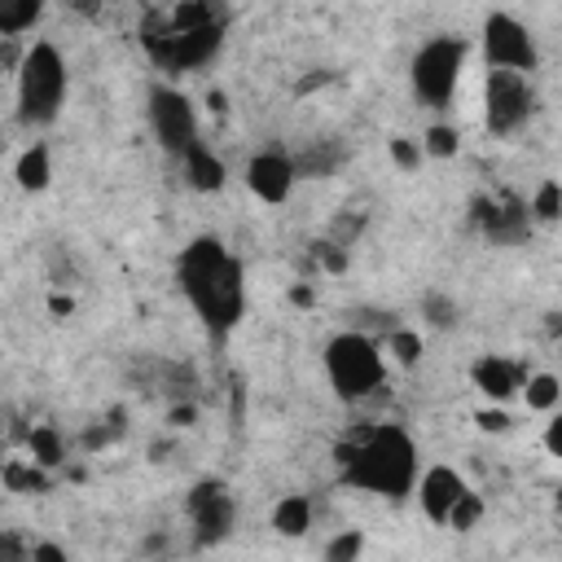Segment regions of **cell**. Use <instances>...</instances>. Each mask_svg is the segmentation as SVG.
<instances>
[{
	"label": "cell",
	"mask_w": 562,
	"mask_h": 562,
	"mask_svg": "<svg viewBox=\"0 0 562 562\" xmlns=\"http://www.w3.org/2000/svg\"><path fill=\"white\" fill-rule=\"evenodd\" d=\"M176 277H180V290H184L189 307L198 312V321L215 338H224L241 321V312H246V272H241V259L220 237H193L176 259Z\"/></svg>",
	"instance_id": "obj_1"
},
{
	"label": "cell",
	"mask_w": 562,
	"mask_h": 562,
	"mask_svg": "<svg viewBox=\"0 0 562 562\" xmlns=\"http://www.w3.org/2000/svg\"><path fill=\"white\" fill-rule=\"evenodd\" d=\"M334 461L351 487H364L373 496L404 501L408 492H417V443L404 426L378 422V426L351 430L334 448Z\"/></svg>",
	"instance_id": "obj_2"
},
{
	"label": "cell",
	"mask_w": 562,
	"mask_h": 562,
	"mask_svg": "<svg viewBox=\"0 0 562 562\" xmlns=\"http://www.w3.org/2000/svg\"><path fill=\"white\" fill-rule=\"evenodd\" d=\"M325 378L334 386L338 400L347 404H360L369 395H378L382 378H386V356H382V342L369 338L364 329H342L325 342Z\"/></svg>",
	"instance_id": "obj_3"
},
{
	"label": "cell",
	"mask_w": 562,
	"mask_h": 562,
	"mask_svg": "<svg viewBox=\"0 0 562 562\" xmlns=\"http://www.w3.org/2000/svg\"><path fill=\"white\" fill-rule=\"evenodd\" d=\"M61 101H66V57L48 40L26 44L18 61V119L26 127H44L61 114Z\"/></svg>",
	"instance_id": "obj_4"
},
{
	"label": "cell",
	"mask_w": 562,
	"mask_h": 562,
	"mask_svg": "<svg viewBox=\"0 0 562 562\" xmlns=\"http://www.w3.org/2000/svg\"><path fill=\"white\" fill-rule=\"evenodd\" d=\"M220 40H224V22L206 4H184L171 13L167 31L149 35V53L167 70H198L220 53Z\"/></svg>",
	"instance_id": "obj_5"
},
{
	"label": "cell",
	"mask_w": 562,
	"mask_h": 562,
	"mask_svg": "<svg viewBox=\"0 0 562 562\" xmlns=\"http://www.w3.org/2000/svg\"><path fill=\"white\" fill-rule=\"evenodd\" d=\"M461 66H465V40L461 35H435L426 40L413 61H408V83L413 97L430 110H443L461 83Z\"/></svg>",
	"instance_id": "obj_6"
},
{
	"label": "cell",
	"mask_w": 562,
	"mask_h": 562,
	"mask_svg": "<svg viewBox=\"0 0 562 562\" xmlns=\"http://www.w3.org/2000/svg\"><path fill=\"white\" fill-rule=\"evenodd\" d=\"M536 110V92L527 75L514 70H487L483 79V123L492 136H514Z\"/></svg>",
	"instance_id": "obj_7"
},
{
	"label": "cell",
	"mask_w": 562,
	"mask_h": 562,
	"mask_svg": "<svg viewBox=\"0 0 562 562\" xmlns=\"http://www.w3.org/2000/svg\"><path fill=\"white\" fill-rule=\"evenodd\" d=\"M483 57H487V70H514V75H531L540 66L536 35L514 13L483 18Z\"/></svg>",
	"instance_id": "obj_8"
},
{
	"label": "cell",
	"mask_w": 562,
	"mask_h": 562,
	"mask_svg": "<svg viewBox=\"0 0 562 562\" xmlns=\"http://www.w3.org/2000/svg\"><path fill=\"white\" fill-rule=\"evenodd\" d=\"M149 127L158 136V145L176 158H184L193 145H198V114L189 105V97L171 83H158L149 88Z\"/></svg>",
	"instance_id": "obj_9"
},
{
	"label": "cell",
	"mask_w": 562,
	"mask_h": 562,
	"mask_svg": "<svg viewBox=\"0 0 562 562\" xmlns=\"http://www.w3.org/2000/svg\"><path fill=\"white\" fill-rule=\"evenodd\" d=\"M189 518H193V540L206 549V544H220L228 531H233V518H237V505H233V492L215 479H202L193 492H189Z\"/></svg>",
	"instance_id": "obj_10"
},
{
	"label": "cell",
	"mask_w": 562,
	"mask_h": 562,
	"mask_svg": "<svg viewBox=\"0 0 562 562\" xmlns=\"http://www.w3.org/2000/svg\"><path fill=\"white\" fill-rule=\"evenodd\" d=\"M294 180H299V162L290 154H281V149H263V154H255L246 162V184L268 206H281L294 193Z\"/></svg>",
	"instance_id": "obj_11"
},
{
	"label": "cell",
	"mask_w": 562,
	"mask_h": 562,
	"mask_svg": "<svg viewBox=\"0 0 562 562\" xmlns=\"http://www.w3.org/2000/svg\"><path fill=\"white\" fill-rule=\"evenodd\" d=\"M470 496V483L452 470V465H430L422 479H417V501H422V514L430 518V522H452V514H457V505Z\"/></svg>",
	"instance_id": "obj_12"
},
{
	"label": "cell",
	"mask_w": 562,
	"mask_h": 562,
	"mask_svg": "<svg viewBox=\"0 0 562 562\" xmlns=\"http://www.w3.org/2000/svg\"><path fill=\"white\" fill-rule=\"evenodd\" d=\"M527 220L531 211L514 198H492V202H479V224L492 241H518L527 233Z\"/></svg>",
	"instance_id": "obj_13"
},
{
	"label": "cell",
	"mask_w": 562,
	"mask_h": 562,
	"mask_svg": "<svg viewBox=\"0 0 562 562\" xmlns=\"http://www.w3.org/2000/svg\"><path fill=\"white\" fill-rule=\"evenodd\" d=\"M470 378H474V386H479L492 404H505V400L522 386V373H518L509 360H501V356H479L474 369H470Z\"/></svg>",
	"instance_id": "obj_14"
},
{
	"label": "cell",
	"mask_w": 562,
	"mask_h": 562,
	"mask_svg": "<svg viewBox=\"0 0 562 562\" xmlns=\"http://www.w3.org/2000/svg\"><path fill=\"white\" fill-rule=\"evenodd\" d=\"M180 167H184L189 189H198V193H220V189H224V180H228V171H224L220 154H211V145H202V140L180 158Z\"/></svg>",
	"instance_id": "obj_15"
},
{
	"label": "cell",
	"mask_w": 562,
	"mask_h": 562,
	"mask_svg": "<svg viewBox=\"0 0 562 562\" xmlns=\"http://www.w3.org/2000/svg\"><path fill=\"white\" fill-rule=\"evenodd\" d=\"M13 176H18V184H22L26 193L48 189V180H53V158H48V145H26V149L18 154Z\"/></svg>",
	"instance_id": "obj_16"
},
{
	"label": "cell",
	"mask_w": 562,
	"mask_h": 562,
	"mask_svg": "<svg viewBox=\"0 0 562 562\" xmlns=\"http://www.w3.org/2000/svg\"><path fill=\"white\" fill-rule=\"evenodd\" d=\"M307 527H312V501L307 496H281L272 505V531L277 536L299 540V536H307Z\"/></svg>",
	"instance_id": "obj_17"
},
{
	"label": "cell",
	"mask_w": 562,
	"mask_h": 562,
	"mask_svg": "<svg viewBox=\"0 0 562 562\" xmlns=\"http://www.w3.org/2000/svg\"><path fill=\"white\" fill-rule=\"evenodd\" d=\"M522 400H527V408H536V413H553L558 400H562V382H558L553 373H531V378L522 382Z\"/></svg>",
	"instance_id": "obj_18"
},
{
	"label": "cell",
	"mask_w": 562,
	"mask_h": 562,
	"mask_svg": "<svg viewBox=\"0 0 562 562\" xmlns=\"http://www.w3.org/2000/svg\"><path fill=\"white\" fill-rule=\"evenodd\" d=\"M40 13H44V4H40V0H18V4H4V9H0V35H4V40H13V35L31 31V26L40 22Z\"/></svg>",
	"instance_id": "obj_19"
},
{
	"label": "cell",
	"mask_w": 562,
	"mask_h": 562,
	"mask_svg": "<svg viewBox=\"0 0 562 562\" xmlns=\"http://www.w3.org/2000/svg\"><path fill=\"white\" fill-rule=\"evenodd\" d=\"M26 448H31L35 465H61V457H66V443H61V435L53 426H35L26 435Z\"/></svg>",
	"instance_id": "obj_20"
},
{
	"label": "cell",
	"mask_w": 562,
	"mask_h": 562,
	"mask_svg": "<svg viewBox=\"0 0 562 562\" xmlns=\"http://www.w3.org/2000/svg\"><path fill=\"white\" fill-rule=\"evenodd\" d=\"M382 351L395 360V364H417V356H422V338L413 334V329H386V342H382Z\"/></svg>",
	"instance_id": "obj_21"
},
{
	"label": "cell",
	"mask_w": 562,
	"mask_h": 562,
	"mask_svg": "<svg viewBox=\"0 0 562 562\" xmlns=\"http://www.w3.org/2000/svg\"><path fill=\"white\" fill-rule=\"evenodd\" d=\"M360 553H364V531H356V527L338 531L325 544V562H360Z\"/></svg>",
	"instance_id": "obj_22"
},
{
	"label": "cell",
	"mask_w": 562,
	"mask_h": 562,
	"mask_svg": "<svg viewBox=\"0 0 562 562\" xmlns=\"http://www.w3.org/2000/svg\"><path fill=\"white\" fill-rule=\"evenodd\" d=\"M457 132L452 127H443V123H435V127H426L422 132V154H430V158H452L457 154Z\"/></svg>",
	"instance_id": "obj_23"
},
{
	"label": "cell",
	"mask_w": 562,
	"mask_h": 562,
	"mask_svg": "<svg viewBox=\"0 0 562 562\" xmlns=\"http://www.w3.org/2000/svg\"><path fill=\"white\" fill-rule=\"evenodd\" d=\"M422 312H426V321L439 325V329L457 325V303H448L443 294H426V299H422Z\"/></svg>",
	"instance_id": "obj_24"
},
{
	"label": "cell",
	"mask_w": 562,
	"mask_h": 562,
	"mask_svg": "<svg viewBox=\"0 0 562 562\" xmlns=\"http://www.w3.org/2000/svg\"><path fill=\"white\" fill-rule=\"evenodd\" d=\"M531 211H536L540 220H558V215H562V189H558L553 180H549V184H540V193H536Z\"/></svg>",
	"instance_id": "obj_25"
},
{
	"label": "cell",
	"mask_w": 562,
	"mask_h": 562,
	"mask_svg": "<svg viewBox=\"0 0 562 562\" xmlns=\"http://www.w3.org/2000/svg\"><path fill=\"white\" fill-rule=\"evenodd\" d=\"M479 518H483V501H479V492H470V496L457 505V514H452V522H448V527H457V531H470Z\"/></svg>",
	"instance_id": "obj_26"
},
{
	"label": "cell",
	"mask_w": 562,
	"mask_h": 562,
	"mask_svg": "<svg viewBox=\"0 0 562 562\" xmlns=\"http://www.w3.org/2000/svg\"><path fill=\"white\" fill-rule=\"evenodd\" d=\"M391 154H395L400 167H417V162H422V140L413 145L408 136H395V140H391Z\"/></svg>",
	"instance_id": "obj_27"
},
{
	"label": "cell",
	"mask_w": 562,
	"mask_h": 562,
	"mask_svg": "<svg viewBox=\"0 0 562 562\" xmlns=\"http://www.w3.org/2000/svg\"><path fill=\"white\" fill-rule=\"evenodd\" d=\"M31 562H70V553L57 540H35L31 544Z\"/></svg>",
	"instance_id": "obj_28"
},
{
	"label": "cell",
	"mask_w": 562,
	"mask_h": 562,
	"mask_svg": "<svg viewBox=\"0 0 562 562\" xmlns=\"http://www.w3.org/2000/svg\"><path fill=\"white\" fill-rule=\"evenodd\" d=\"M544 448L562 461V413H553V417H549V426H544Z\"/></svg>",
	"instance_id": "obj_29"
},
{
	"label": "cell",
	"mask_w": 562,
	"mask_h": 562,
	"mask_svg": "<svg viewBox=\"0 0 562 562\" xmlns=\"http://www.w3.org/2000/svg\"><path fill=\"white\" fill-rule=\"evenodd\" d=\"M479 426H483V430H505L509 417H505L501 408H483V413H479Z\"/></svg>",
	"instance_id": "obj_30"
}]
</instances>
